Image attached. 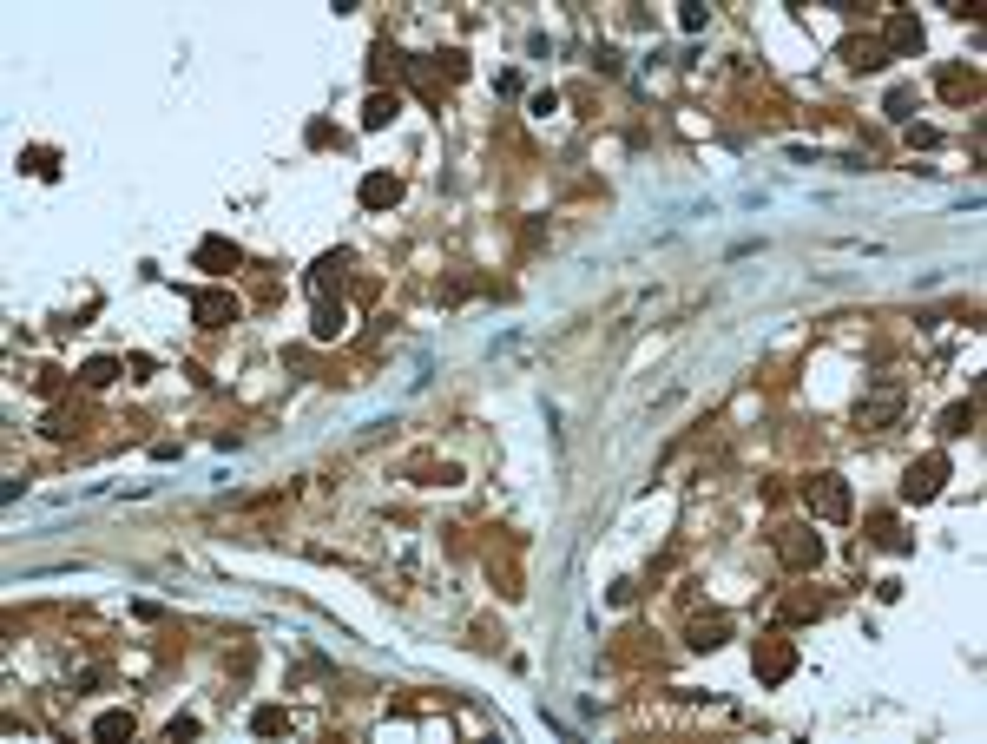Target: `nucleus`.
Returning <instances> with one entry per match:
<instances>
[{"mask_svg": "<svg viewBox=\"0 0 987 744\" xmlns=\"http://www.w3.org/2000/svg\"><path fill=\"white\" fill-rule=\"evenodd\" d=\"M362 198H369V205H395V178H369Z\"/></svg>", "mask_w": 987, "mask_h": 744, "instance_id": "3", "label": "nucleus"}, {"mask_svg": "<svg viewBox=\"0 0 987 744\" xmlns=\"http://www.w3.org/2000/svg\"><path fill=\"white\" fill-rule=\"evenodd\" d=\"M803 501H810L823 521H843V514H849V488H843L836 475H816L810 488H803Z\"/></svg>", "mask_w": 987, "mask_h": 744, "instance_id": "1", "label": "nucleus"}, {"mask_svg": "<svg viewBox=\"0 0 987 744\" xmlns=\"http://www.w3.org/2000/svg\"><path fill=\"white\" fill-rule=\"evenodd\" d=\"M935 488H941V455L922 461V468H909V481H902V501H928Z\"/></svg>", "mask_w": 987, "mask_h": 744, "instance_id": "2", "label": "nucleus"}]
</instances>
